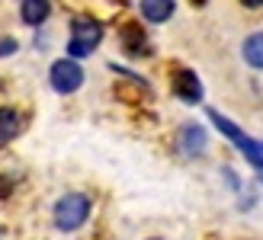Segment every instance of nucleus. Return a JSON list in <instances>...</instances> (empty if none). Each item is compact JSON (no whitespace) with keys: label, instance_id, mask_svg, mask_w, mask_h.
Listing matches in <instances>:
<instances>
[{"label":"nucleus","instance_id":"obj_4","mask_svg":"<svg viewBox=\"0 0 263 240\" xmlns=\"http://www.w3.org/2000/svg\"><path fill=\"white\" fill-rule=\"evenodd\" d=\"M48 84H51L55 93H61V96L77 93L81 84H84V68L74 58H58L55 64H51V71H48Z\"/></svg>","mask_w":263,"mask_h":240},{"label":"nucleus","instance_id":"obj_11","mask_svg":"<svg viewBox=\"0 0 263 240\" xmlns=\"http://www.w3.org/2000/svg\"><path fill=\"white\" fill-rule=\"evenodd\" d=\"M122 42L128 48V55H148V42H144V35L135 29V26H125L122 29Z\"/></svg>","mask_w":263,"mask_h":240},{"label":"nucleus","instance_id":"obj_8","mask_svg":"<svg viewBox=\"0 0 263 240\" xmlns=\"http://www.w3.org/2000/svg\"><path fill=\"white\" fill-rule=\"evenodd\" d=\"M138 10H141V16L148 23H167L174 16L177 4L174 0H138Z\"/></svg>","mask_w":263,"mask_h":240},{"label":"nucleus","instance_id":"obj_13","mask_svg":"<svg viewBox=\"0 0 263 240\" xmlns=\"http://www.w3.org/2000/svg\"><path fill=\"white\" fill-rule=\"evenodd\" d=\"M244 7H251V10H257V7H263V0H241Z\"/></svg>","mask_w":263,"mask_h":240},{"label":"nucleus","instance_id":"obj_12","mask_svg":"<svg viewBox=\"0 0 263 240\" xmlns=\"http://www.w3.org/2000/svg\"><path fill=\"white\" fill-rule=\"evenodd\" d=\"M10 51H16V42H13V38H4V42H0V58L10 55Z\"/></svg>","mask_w":263,"mask_h":240},{"label":"nucleus","instance_id":"obj_10","mask_svg":"<svg viewBox=\"0 0 263 240\" xmlns=\"http://www.w3.org/2000/svg\"><path fill=\"white\" fill-rule=\"evenodd\" d=\"M23 128V118L16 109H10V106H0V144H10L13 138L20 135Z\"/></svg>","mask_w":263,"mask_h":240},{"label":"nucleus","instance_id":"obj_9","mask_svg":"<svg viewBox=\"0 0 263 240\" xmlns=\"http://www.w3.org/2000/svg\"><path fill=\"white\" fill-rule=\"evenodd\" d=\"M51 13V4L48 0H20V16L26 26H42Z\"/></svg>","mask_w":263,"mask_h":240},{"label":"nucleus","instance_id":"obj_6","mask_svg":"<svg viewBox=\"0 0 263 240\" xmlns=\"http://www.w3.org/2000/svg\"><path fill=\"white\" fill-rule=\"evenodd\" d=\"M205 148H209V131L202 125L186 122L180 128V151L186 157H199V154H205Z\"/></svg>","mask_w":263,"mask_h":240},{"label":"nucleus","instance_id":"obj_5","mask_svg":"<svg viewBox=\"0 0 263 240\" xmlns=\"http://www.w3.org/2000/svg\"><path fill=\"white\" fill-rule=\"evenodd\" d=\"M174 93H177L183 103L196 106V103H202V80L196 77L193 71L180 68V71H174Z\"/></svg>","mask_w":263,"mask_h":240},{"label":"nucleus","instance_id":"obj_1","mask_svg":"<svg viewBox=\"0 0 263 240\" xmlns=\"http://www.w3.org/2000/svg\"><path fill=\"white\" fill-rule=\"evenodd\" d=\"M90 218V198L84 192H68V195H61L55 208H51V221H55V228L64 231V234H71L77 228H84Z\"/></svg>","mask_w":263,"mask_h":240},{"label":"nucleus","instance_id":"obj_3","mask_svg":"<svg viewBox=\"0 0 263 240\" xmlns=\"http://www.w3.org/2000/svg\"><path fill=\"white\" fill-rule=\"evenodd\" d=\"M209 118H212V122H215V128H218V131H221V135H225L231 144H238V148L244 151V157L254 164V170L260 173V179H263V144L251 141V138H247L244 131L238 128V125L231 122V118H225V115H221V112H215V109H209Z\"/></svg>","mask_w":263,"mask_h":240},{"label":"nucleus","instance_id":"obj_7","mask_svg":"<svg viewBox=\"0 0 263 240\" xmlns=\"http://www.w3.org/2000/svg\"><path fill=\"white\" fill-rule=\"evenodd\" d=\"M241 58L247 68H254V71H263V29L260 32H251L241 42Z\"/></svg>","mask_w":263,"mask_h":240},{"label":"nucleus","instance_id":"obj_2","mask_svg":"<svg viewBox=\"0 0 263 240\" xmlns=\"http://www.w3.org/2000/svg\"><path fill=\"white\" fill-rule=\"evenodd\" d=\"M103 42V26L97 19H87V16H77L71 23V38H68V58H87L93 55V48Z\"/></svg>","mask_w":263,"mask_h":240}]
</instances>
